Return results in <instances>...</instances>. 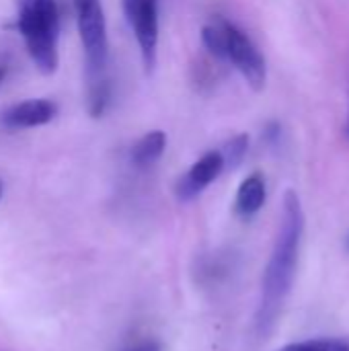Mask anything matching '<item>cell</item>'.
I'll list each match as a JSON object with an SVG mask.
<instances>
[{
	"instance_id": "1",
	"label": "cell",
	"mask_w": 349,
	"mask_h": 351,
	"mask_svg": "<svg viewBox=\"0 0 349 351\" xmlns=\"http://www.w3.org/2000/svg\"><path fill=\"white\" fill-rule=\"evenodd\" d=\"M302 232H304L302 204L296 191L288 189L284 193L280 230H278V237H276V243H274V249H272V255L263 274L261 302L257 311L259 333H267L274 327L292 290L296 267H298V257H300Z\"/></svg>"
},
{
	"instance_id": "2",
	"label": "cell",
	"mask_w": 349,
	"mask_h": 351,
	"mask_svg": "<svg viewBox=\"0 0 349 351\" xmlns=\"http://www.w3.org/2000/svg\"><path fill=\"white\" fill-rule=\"evenodd\" d=\"M16 31L35 68L49 76L58 70L60 10L56 0H19Z\"/></svg>"
},
{
	"instance_id": "3",
	"label": "cell",
	"mask_w": 349,
	"mask_h": 351,
	"mask_svg": "<svg viewBox=\"0 0 349 351\" xmlns=\"http://www.w3.org/2000/svg\"><path fill=\"white\" fill-rule=\"evenodd\" d=\"M76 25L86 60V80L107 76L109 66V37L105 12L99 0H74Z\"/></svg>"
},
{
	"instance_id": "4",
	"label": "cell",
	"mask_w": 349,
	"mask_h": 351,
	"mask_svg": "<svg viewBox=\"0 0 349 351\" xmlns=\"http://www.w3.org/2000/svg\"><path fill=\"white\" fill-rule=\"evenodd\" d=\"M125 21L136 35L146 74L158 60V0H121Z\"/></svg>"
},
{
	"instance_id": "5",
	"label": "cell",
	"mask_w": 349,
	"mask_h": 351,
	"mask_svg": "<svg viewBox=\"0 0 349 351\" xmlns=\"http://www.w3.org/2000/svg\"><path fill=\"white\" fill-rule=\"evenodd\" d=\"M226 62L234 66L253 90H261L267 82V64L253 39L228 21Z\"/></svg>"
},
{
	"instance_id": "6",
	"label": "cell",
	"mask_w": 349,
	"mask_h": 351,
	"mask_svg": "<svg viewBox=\"0 0 349 351\" xmlns=\"http://www.w3.org/2000/svg\"><path fill=\"white\" fill-rule=\"evenodd\" d=\"M224 171V160L218 150L206 152L200 160L193 162V167L177 181L175 193L181 202L195 199L206 187H210Z\"/></svg>"
},
{
	"instance_id": "7",
	"label": "cell",
	"mask_w": 349,
	"mask_h": 351,
	"mask_svg": "<svg viewBox=\"0 0 349 351\" xmlns=\"http://www.w3.org/2000/svg\"><path fill=\"white\" fill-rule=\"evenodd\" d=\"M58 113V105L47 99H31L12 105L0 117L2 128L6 130H29L49 123Z\"/></svg>"
},
{
	"instance_id": "8",
	"label": "cell",
	"mask_w": 349,
	"mask_h": 351,
	"mask_svg": "<svg viewBox=\"0 0 349 351\" xmlns=\"http://www.w3.org/2000/svg\"><path fill=\"white\" fill-rule=\"evenodd\" d=\"M265 197H267L265 179L261 173H253L241 183V187L237 191V199H234V210L239 216L251 218L263 208Z\"/></svg>"
},
{
	"instance_id": "9",
	"label": "cell",
	"mask_w": 349,
	"mask_h": 351,
	"mask_svg": "<svg viewBox=\"0 0 349 351\" xmlns=\"http://www.w3.org/2000/svg\"><path fill=\"white\" fill-rule=\"evenodd\" d=\"M167 148V134L160 132V130H154V132H148L144 134L132 148V165L138 167V169H146V167H152L165 152Z\"/></svg>"
},
{
	"instance_id": "10",
	"label": "cell",
	"mask_w": 349,
	"mask_h": 351,
	"mask_svg": "<svg viewBox=\"0 0 349 351\" xmlns=\"http://www.w3.org/2000/svg\"><path fill=\"white\" fill-rule=\"evenodd\" d=\"M202 43L208 49V53L218 60L226 62V45H228V21L222 16H216L214 21L206 23L202 29Z\"/></svg>"
},
{
	"instance_id": "11",
	"label": "cell",
	"mask_w": 349,
	"mask_h": 351,
	"mask_svg": "<svg viewBox=\"0 0 349 351\" xmlns=\"http://www.w3.org/2000/svg\"><path fill=\"white\" fill-rule=\"evenodd\" d=\"M111 95H113V86H111L109 74L88 80V113H91V117L99 119L105 115V111L111 105Z\"/></svg>"
},
{
	"instance_id": "12",
	"label": "cell",
	"mask_w": 349,
	"mask_h": 351,
	"mask_svg": "<svg viewBox=\"0 0 349 351\" xmlns=\"http://www.w3.org/2000/svg\"><path fill=\"white\" fill-rule=\"evenodd\" d=\"M247 150H249V136L247 134L232 136L228 142H224V146L218 150L222 160H224V171L226 169H237L243 162Z\"/></svg>"
},
{
	"instance_id": "13",
	"label": "cell",
	"mask_w": 349,
	"mask_h": 351,
	"mask_svg": "<svg viewBox=\"0 0 349 351\" xmlns=\"http://www.w3.org/2000/svg\"><path fill=\"white\" fill-rule=\"evenodd\" d=\"M278 351H349V343L341 339H309L284 346Z\"/></svg>"
},
{
	"instance_id": "14",
	"label": "cell",
	"mask_w": 349,
	"mask_h": 351,
	"mask_svg": "<svg viewBox=\"0 0 349 351\" xmlns=\"http://www.w3.org/2000/svg\"><path fill=\"white\" fill-rule=\"evenodd\" d=\"M123 351H160V343H156V341H142V343L132 346V348H128V350Z\"/></svg>"
},
{
	"instance_id": "15",
	"label": "cell",
	"mask_w": 349,
	"mask_h": 351,
	"mask_svg": "<svg viewBox=\"0 0 349 351\" xmlns=\"http://www.w3.org/2000/svg\"><path fill=\"white\" fill-rule=\"evenodd\" d=\"M4 78H6V68H4V66H0V86H2Z\"/></svg>"
},
{
	"instance_id": "16",
	"label": "cell",
	"mask_w": 349,
	"mask_h": 351,
	"mask_svg": "<svg viewBox=\"0 0 349 351\" xmlns=\"http://www.w3.org/2000/svg\"><path fill=\"white\" fill-rule=\"evenodd\" d=\"M346 132H348V138H349V117H348V130H346Z\"/></svg>"
},
{
	"instance_id": "17",
	"label": "cell",
	"mask_w": 349,
	"mask_h": 351,
	"mask_svg": "<svg viewBox=\"0 0 349 351\" xmlns=\"http://www.w3.org/2000/svg\"><path fill=\"white\" fill-rule=\"evenodd\" d=\"M0 195H2V183H0Z\"/></svg>"
},
{
	"instance_id": "18",
	"label": "cell",
	"mask_w": 349,
	"mask_h": 351,
	"mask_svg": "<svg viewBox=\"0 0 349 351\" xmlns=\"http://www.w3.org/2000/svg\"><path fill=\"white\" fill-rule=\"evenodd\" d=\"M348 245H349V237H348Z\"/></svg>"
}]
</instances>
